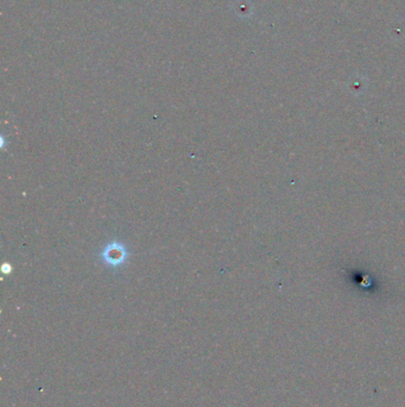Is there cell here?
<instances>
[{
  "label": "cell",
  "mask_w": 405,
  "mask_h": 407,
  "mask_svg": "<svg viewBox=\"0 0 405 407\" xmlns=\"http://www.w3.org/2000/svg\"><path fill=\"white\" fill-rule=\"evenodd\" d=\"M99 256L106 267L117 270V268L123 267L128 262V257L131 256V254L128 252V247L125 244L118 242V241H113V242L106 244L99 254Z\"/></svg>",
  "instance_id": "obj_1"
}]
</instances>
